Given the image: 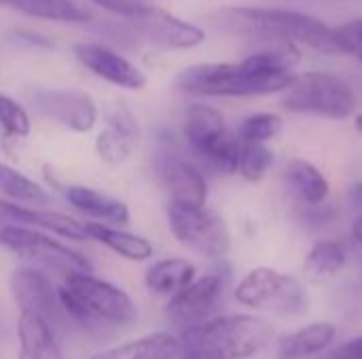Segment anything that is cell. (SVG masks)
<instances>
[{
  "label": "cell",
  "mask_w": 362,
  "mask_h": 359,
  "mask_svg": "<svg viewBox=\"0 0 362 359\" xmlns=\"http://www.w3.org/2000/svg\"><path fill=\"white\" fill-rule=\"evenodd\" d=\"M223 286L225 281L216 273L197 277L189 288L168 300L165 317L180 328V332L212 320V313L223 296Z\"/></svg>",
  "instance_id": "11"
},
{
  "label": "cell",
  "mask_w": 362,
  "mask_h": 359,
  "mask_svg": "<svg viewBox=\"0 0 362 359\" xmlns=\"http://www.w3.org/2000/svg\"><path fill=\"white\" fill-rule=\"evenodd\" d=\"M89 2L100 8H106L115 15L127 17V19H136L151 4L146 0H89Z\"/></svg>",
  "instance_id": "32"
},
{
  "label": "cell",
  "mask_w": 362,
  "mask_h": 359,
  "mask_svg": "<svg viewBox=\"0 0 362 359\" xmlns=\"http://www.w3.org/2000/svg\"><path fill=\"white\" fill-rule=\"evenodd\" d=\"M159 176H161L163 188L170 195V203L206 207L208 182L193 163L178 159V157H170L161 163Z\"/></svg>",
  "instance_id": "16"
},
{
  "label": "cell",
  "mask_w": 362,
  "mask_h": 359,
  "mask_svg": "<svg viewBox=\"0 0 362 359\" xmlns=\"http://www.w3.org/2000/svg\"><path fill=\"white\" fill-rule=\"evenodd\" d=\"M136 28L153 42L165 49H195L206 40V30L185 21L170 11L148 4L136 19Z\"/></svg>",
  "instance_id": "14"
},
{
  "label": "cell",
  "mask_w": 362,
  "mask_h": 359,
  "mask_svg": "<svg viewBox=\"0 0 362 359\" xmlns=\"http://www.w3.org/2000/svg\"><path fill=\"white\" fill-rule=\"evenodd\" d=\"M138 135L140 129L134 114L127 110H115L112 114H108L106 127L98 133L93 142L95 154L108 165H121L132 157L138 144Z\"/></svg>",
  "instance_id": "17"
},
{
  "label": "cell",
  "mask_w": 362,
  "mask_h": 359,
  "mask_svg": "<svg viewBox=\"0 0 362 359\" xmlns=\"http://www.w3.org/2000/svg\"><path fill=\"white\" fill-rule=\"evenodd\" d=\"M182 359H250L274 339V326L259 315L212 317L180 332Z\"/></svg>",
  "instance_id": "3"
},
{
  "label": "cell",
  "mask_w": 362,
  "mask_h": 359,
  "mask_svg": "<svg viewBox=\"0 0 362 359\" xmlns=\"http://www.w3.org/2000/svg\"><path fill=\"white\" fill-rule=\"evenodd\" d=\"M233 298L246 309L282 317H299L310 309V294L303 281L272 267L248 271L235 286Z\"/></svg>",
  "instance_id": "5"
},
{
  "label": "cell",
  "mask_w": 362,
  "mask_h": 359,
  "mask_svg": "<svg viewBox=\"0 0 362 359\" xmlns=\"http://www.w3.org/2000/svg\"><path fill=\"white\" fill-rule=\"evenodd\" d=\"M352 239L362 245V214L354 220V224H352Z\"/></svg>",
  "instance_id": "34"
},
{
  "label": "cell",
  "mask_w": 362,
  "mask_h": 359,
  "mask_svg": "<svg viewBox=\"0 0 362 359\" xmlns=\"http://www.w3.org/2000/svg\"><path fill=\"white\" fill-rule=\"evenodd\" d=\"M337 336V328L331 322H316L308 324L278 343V358L280 359H305L325 353Z\"/></svg>",
  "instance_id": "21"
},
{
  "label": "cell",
  "mask_w": 362,
  "mask_h": 359,
  "mask_svg": "<svg viewBox=\"0 0 362 359\" xmlns=\"http://www.w3.org/2000/svg\"><path fill=\"white\" fill-rule=\"evenodd\" d=\"M66 317L81 324H132L138 317L134 298L119 286L91 273H72L57 288Z\"/></svg>",
  "instance_id": "4"
},
{
  "label": "cell",
  "mask_w": 362,
  "mask_h": 359,
  "mask_svg": "<svg viewBox=\"0 0 362 359\" xmlns=\"http://www.w3.org/2000/svg\"><path fill=\"white\" fill-rule=\"evenodd\" d=\"M66 201L76 209L81 216H87L91 220H98L100 224L108 226H125L132 220L129 205L117 197H110L98 188L83 186V184H70L64 190Z\"/></svg>",
  "instance_id": "18"
},
{
  "label": "cell",
  "mask_w": 362,
  "mask_h": 359,
  "mask_svg": "<svg viewBox=\"0 0 362 359\" xmlns=\"http://www.w3.org/2000/svg\"><path fill=\"white\" fill-rule=\"evenodd\" d=\"M276 157L274 150L265 144H242L238 159V174L246 182H261L272 169Z\"/></svg>",
  "instance_id": "30"
},
{
  "label": "cell",
  "mask_w": 362,
  "mask_h": 359,
  "mask_svg": "<svg viewBox=\"0 0 362 359\" xmlns=\"http://www.w3.org/2000/svg\"><path fill=\"white\" fill-rule=\"evenodd\" d=\"M85 229H87L89 239L102 243L104 248H108L110 252H115L117 256L129 262H146L155 254L153 243L142 235L123 231L119 226L100 224V222H85Z\"/></svg>",
  "instance_id": "22"
},
{
  "label": "cell",
  "mask_w": 362,
  "mask_h": 359,
  "mask_svg": "<svg viewBox=\"0 0 362 359\" xmlns=\"http://www.w3.org/2000/svg\"><path fill=\"white\" fill-rule=\"evenodd\" d=\"M74 55L91 74L115 87L127 91H140L146 85V74L136 63H132L125 55H121L119 51L106 44L78 42L74 47Z\"/></svg>",
  "instance_id": "13"
},
{
  "label": "cell",
  "mask_w": 362,
  "mask_h": 359,
  "mask_svg": "<svg viewBox=\"0 0 362 359\" xmlns=\"http://www.w3.org/2000/svg\"><path fill=\"white\" fill-rule=\"evenodd\" d=\"M8 284H11V294L19 307V313L38 315L49 324L59 322L64 317L57 288L42 271L30 267L15 269L11 273Z\"/></svg>",
  "instance_id": "12"
},
{
  "label": "cell",
  "mask_w": 362,
  "mask_h": 359,
  "mask_svg": "<svg viewBox=\"0 0 362 359\" xmlns=\"http://www.w3.org/2000/svg\"><path fill=\"white\" fill-rule=\"evenodd\" d=\"M197 279V269L187 258H163L148 267L144 275V284L148 292L157 296H176L185 288H189Z\"/></svg>",
  "instance_id": "24"
},
{
  "label": "cell",
  "mask_w": 362,
  "mask_h": 359,
  "mask_svg": "<svg viewBox=\"0 0 362 359\" xmlns=\"http://www.w3.org/2000/svg\"><path fill=\"white\" fill-rule=\"evenodd\" d=\"M286 180L291 188L301 197V201L310 207H318L327 201L331 193V184L327 176L314 163L305 159H293L286 165Z\"/></svg>",
  "instance_id": "26"
},
{
  "label": "cell",
  "mask_w": 362,
  "mask_h": 359,
  "mask_svg": "<svg viewBox=\"0 0 362 359\" xmlns=\"http://www.w3.org/2000/svg\"><path fill=\"white\" fill-rule=\"evenodd\" d=\"M2 224H19V226L36 229L42 233H55L62 239H70V241L89 239L85 222H78L76 218L68 214H62L49 207L17 205L4 199H0V226Z\"/></svg>",
  "instance_id": "15"
},
{
  "label": "cell",
  "mask_w": 362,
  "mask_h": 359,
  "mask_svg": "<svg viewBox=\"0 0 362 359\" xmlns=\"http://www.w3.org/2000/svg\"><path fill=\"white\" fill-rule=\"evenodd\" d=\"M333 30H335V40L339 47V53L354 55L358 61H362V19L348 21Z\"/></svg>",
  "instance_id": "31"
},
{
  "label": "cell",
  "mask_w": 362,
  "mask_h": 359,
  "mask_svg": "<svg viewBox=\"0 0 362 359\" xmlns=\"http://www.w3.org/2000/svg\"><path fill=\"white\" fill-rule=\"evenodd\" d=\"M282 106L297 114H312L331 121L350 118L358 99L354 89L331 72L295 74L293 85L282 95Z\"/></svg>",
  "instance_id": "7"
},
{
  "label": "cell",
  "mask_w": 362,
  "mask_h": 359,
  "mask_svg": "<svg viewBox=\"0 0 362 359\" xmlns=\"http://www.w3.org/2000/svg\"><path fill=\"white\" fill-rule=\"evenodd\" d=\"M282 131V118L274 112H257L246 116L235 135L242 144H267L272 138H276Z\"/></svg>",
  "instance_id": "28"
},
{
  "label": "cell",
  "mask_w": 362,
  "mask_h": 359,
  "mask_svg": "<svg viewBox=\"0 0 362 359\" xmlns=\"http://www.w3.org/2000/svg\"><path fill=\"white\" fill-rule=\"evenodd\" d=\"M354 125H356V129L362 133V112L361 114H356V118H354Z\"/></svg>",
  "instance_id": "35"
},
{
  "label": "cell",
  "mask_w": 362,
  "mask_h": 359,
  "mask_svg": "<svg viewBox=\"0 0 362 359\" xmlns=\"http://www.w3.org/2000/svg\"><path fill=\"white\" fill-rule=\"evenodd\" d=\"M0 245L25 262L42 267L47 271H55L64 277L72 273H93V267L87 260V256L36 229L2 224Z\"/></svg>",
  "instance_id": "8"
},
{
  "label": "cell",
  "mask_w": 362,
  "mask_h": 359,
  "mask_svg": "<svg viewBox=\"0 0 362 359\" xmlns=\"http://www.w3.org/2000/svg\"><path fill=\"white\" fill-rule=\"evenodd\" d=\"M350 260V248L344 239H322L316 241L305 260H303V277L314 284H325L337 277Z\"/></svg>",
  "instance_id": "23"
},
{
  "label": "cell",
  "mask_w": 362,
  "mask_h": 359,
  "mask_svg": "<svg viewBox=\"0 0 362 359\" xmlns=\"http://www.w3.org/2000/svg\"><path fill=\"white\" fill-rule=\"evenodd\" d=\"M168 226L180 245L206 258H223L231 248L225 220L208 207L168 203Z\"/></svg>",
  "instance_id": "9"
},
{
  "label": "cell",
  "mask_w": 362,
  "mask_h": 359,
  "mask_svg": "<svg viewBox=\"0 0 362 359\" xmlns=\"http://www.w3.org/2000/svg\"><path fill=\"white\" fill-rule=\"evenodd\" d=\"M180 339L170 332H151L140 339L102 349L87 359H178Z\"/></svg>",
  "instance_id": "19"
},
{
  "label": "cell",
  "mask_w": 362,
  "mask_h": 359,
  "mask_svg": "<svg viewBox=\"0 0 362 359\" xmlns=\"http://www.w3.org/2000/svg\"><path fill=\"white\" fill-rule=\"evenodd\" d=\"M0 6L45 21H59V23L91 21V11L78 0H0Z\"/></svg>",
  "instance_id": "25"
},
{
  "label": "cell",
  "mask_w": 362,
  "mask_h": 359,
  "mask_svg": "<svg viewBox=\"0 0 362 359\" xmlns=\"http://www.w3.org/2000/svg\"><path fill=\"white\" fill-rule=\"evenodd\" d=\"M0 195L4 197V201L28 207H45L51 203V195L45 186L4 161H0Z\"/></svg>",
  "instance_id": "27"
},
{
  "label": "cell",
  "mask_w": 362,
  "mask_h": 359,
  "mask_svg": "<svg viewBox=\"0 0 362 359\" xmlns=\"http://www.w3.org/2000/svg\"><path fill=\"white\" fill-rule=\"evenodd\" d=\"M0 129H2V138L11 142L25 140L32 131V121L28 110L6 93H0Z\"/></svg>",
  "instance_id": "29"
},
{
  "label": "cell",
  "mask_w": 362,
  "mask_h": 359,
  "mask_svg": "<svg viewBox=\"0 0 362 359\" xmlns=\"http://www.w3.org/2000/svg\"><path fill=\"white\" fill-rule=\"evenodd\" d=\"M335 359H362V334L344 343L337 351H335Z\"/></svg>",
  "instance_id": "33"
},
{
  "label": "cell",
  "mask_w": 362,
  "mask_h": 359,
  "mask_svg": "<svg viewBox=\"0 0 362 359\" xmlns=\"http://www.w3.org/2000/svg\"><path fill=\"white\" fill-rule=\"evenodd\" d=\"M185 140L189 148L214 171L238 174L240 138L227 127L225 116L208 104H191L185 112Z\"/></svg>",
  "instance_id": "6"
},
{
  "label": "cell",
  "mask_w": 362,
  "mask_h": 359,
  "mask_svg": "<svg viewBox=\"0 0 362 359\" xmlns=\"http://www.w3.org/2000/svg\"><path fill=\"white\" fill-rule=\"evenodd\" d=\"M32 104L45 118L74 133H89L98 123V106L81 89H38L32 93Z\"/></svg>",
  "instance_id": "10"
},
{
  "label": "cell",
  "mask_w": 362,
  "mask_h": 359,
  "mask_svg": "<svg viewBox=\"0 0 362 359\" xmlns=\"http://www.w3.org/2000/svg\"><path fill=\"white\" fill-rule=\"evenodd\" d=\"M17 359H64L62 349L53 336V328L38 315L19 313L17 322Z\"/></svg>",
  "instance_id": "20"
},
{
  "label": "cell",
  "mask_w": 362,
  "mask_h": 359,
  "mask_svg": "<svg viewBox=\"0 0 362 359\" xmlns=\"http://www.w3.org/2000/svg\"><path fill=\"white\" fill-rule=\"evenodd\" d=\"M299 51L288 42H267L238 63H199L187 68L176 85L204 97H255L284 93L293 80Z\"/></svg>",
  "instance_id": "1"
},
{
  "label": "cell",
  "mask_w": 362,
  "mask_h": 359,
  "mask_svg": "<svg viewBox=\"0 0 362 359\" xmlns=\"http://www.w3.org/2000/svg\"><path fill=\"white\" fill-rule=\"evenodd\" d=\"M225 32L265 42L305 44L320 53H339L335 30L314 15L274 6H229L212 17Z\"/></svg>",
  "instance_id": "2"
}]
</instances>
